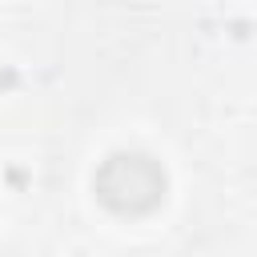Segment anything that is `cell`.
<instances>
[{
    "mask_svg": "<svg viewBox=\"0 0 257 257\" xmlns=\"http://www.w3.org/2000/svg\"><path fill=\"white\" fill-rule=\"evenodd\" d=\"M165 169L145 157V153H112L100 161L96 177H92V193L104 209L120 213V217H141L153 213L165 201Z\"/></svg>",
    "mask_w": 257,
    "mask_h": 257,
    "instance_id": "1",
    "label": "cell"
}]
</instances>
